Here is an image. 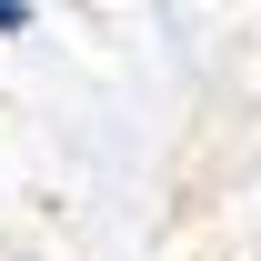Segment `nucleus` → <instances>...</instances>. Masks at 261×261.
Returning <instances> with one entry per match:
<instances>
[{
  "mask_svg": "<svg viewBox=\"0 0 261 261\" xmlns=\"http://www.w3.org/2000/svg\"><path fill=\"white\" fill-rule=\"evenodd\" d=\"M31 20H40L31 0H0V40H20V31H31Z\"/></svg>",
  "mask_w": 261,
  "mask_h": 261,
  "instance_id": "obj_1",
  "label": "nucleus"
}]
</instances>
